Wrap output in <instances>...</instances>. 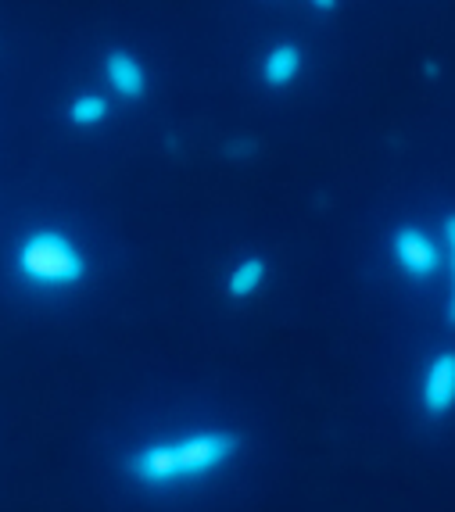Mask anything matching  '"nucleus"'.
I'll return each mask as SVG.
<instances>
[{
    "mask_svg": "<svg viewBox=\"0 0 455 512\" xmlns=\"http://www.w3.org/2000/svg\"><path fill=\"white\" fill-rule=\"evenodd\" d=\"M420 416L427 423L455 416V348H438L423 369Z\"/></svg>",
    "mask_w": 455,
    "mask_h": 512,
    "instance_id": "1",
    "label": "nucleus"
},
{
    "mask_svg": "<svg viewBox=\"0 0 455 512\" xmlns=\"http://www.w3.org/2000/svg\"><path fill=\"white\" fill-rule=\"evenodd\" d=\"M101 72H104V83L112 86V94L129 104L144 101L147 90H151V76H147L144 61L129 51V47H104Z\"/></svg>",
    "mask_w": 455,
    "mask_h": 512,
    "instance_id": "2",
    "label": "nucleus"
},
{
    "mask_svg": "<svg viewBox=\"0 0 455 512\" xmlns=\"http://www.w3.org/2000/svg\"><path fill=\"white\" fill-rule=\"evenodd\" d=\"M305 69V51L294 40H276L273 47H266L262 61H258V79L269 90H287L294 79Z\"/></svg>",
    "mask_w": 455,
    "mask_h": 512,
    "instance_id": "3",
    "label": "nucleus"
},
{
    "mask_svg": "<svg viewBox=\"0 0 455 512\" xmlns=\"http://www.w3.org/2000/svg\"><path fill=\"white\" fill-rule=\"evenodd\" d=\"M266 280H269V262L251 251V255H241L230 265V273H226V280H223V294L230 301H237V305H244V301L262 294Z\"/></svg>",
    "mask_w": 455,
    "mask_h": 512,
    "instance_id": "4",
    "label": "nucleus"
},
{
    "mask_svg": "<svg viewBox=\"0 0 455 512\" xmlns=\"http://www.w3.org/2000/svg\"><path fill=\"white\" fill-rule=\"evenodd\" d=\"M108 119H112V97H104L101 90H83L65 104V122L79 133L101 129Z\"/></svg>",
    "mask_w": 455,
    "mask_h": 512,
    "instance_id": "5",
    "label": "nucleus"
},
{
    "mask_svg": "<svg viewBox=\"0 0 455 512\" xmlns=\"http://www.w3.org/2000/svg\"><path fill=\"white\" fill-rule=\"evenodd\" d=\"M29 265L40 269V273H72L76 269L79 276L90 273V258H86L83 248H54V244H43L29 255Z\"/></svg>",
    "mask_w": 455,
    "mask_h": 512,
    "instance_id": "6",
    "label": "nucleus"
},
{
    "mask_svg": "<svg viewBox=\"0 0 455 512\" xmlns=\"http://www.w3.org/2000/svg\"><path fill=\"white\" fill-rule=\"evenodd\" d=\"M434 248H430L427 240L420 237H405L402 244H398V265H402L409 276H427L430 269H434Z\"/></svg>",
    "mask_w": 455,
    "mask_h": 512,
    "instance_id": "7",
    "label": "nucleus"
},
{
    "mask_svg": "<svg viewBox=\"0 0 455 512\" xmlns=\"http://www.w3.org/2000/svg\"><path fill=\"white\" fill-rule=\"evenodd\" d=\"M441 244L448 262V294H445V323L455 326V212L441 215Z\"/></svg>",
    "mask_w": 455,
    "mask_h": 512,
    "instance_id": "8",
    "label": "nucleus"
},
{
    "mask_svg": "<svg viewBox=\"0 0 455 512\" xmlns=\"http://www.w3.org/2000/svg\"><path fill=\"white\" fill-rule=\"evenodd\" d=\"M305 4H309L316 15H334V11L341 8V0H305Z\"/></svg>",
    "mask_w": 455,
    "mask_h": 512,
    "instance_id": "9",
    "label": "nucleus"
}]
</instances>
